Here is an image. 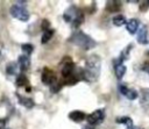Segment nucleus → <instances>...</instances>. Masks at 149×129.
Returning <instances> with one entry per match:
<instances>
[{
	"label": "nucleus",
	"instance_id": "f257e3e1",
	"mask_svg": "<svg viewBox=\"0 0 149 129\" xmlns=\"http://www.w3.org/2000/svg\"><path fill=\"white\" fill-rule=\"evenodd\" d=\"M100 69H101V59L97 55H92L86 59L85 67L81 72L83 79L86 81L93 83L99 78L100 74Z\"/></svg>",
	"mask_w": 149,
	"mask_h": 129
},
{
	"label": "nucleus",
	"instance_id": "f03ea898",
	"mask_svg": "<svg viewBox=\"0 0 149 129\" xmlns=\"http://www.w3.org/2000/svg\"><path fill=\"white\" fill-rule=\"evenodd\" d=\"M70 42H72L73 44L78 45L79 48H81L84 50H90V49L95 46V41L92 40L88 35H86L83 31L73 33L71 35V37H70Z\"/></svg>",
	"mask_w": 149,
	"mask_h": 129
},
{
	"label": "nucleus",
	"instance_id": "7ed1b4c3",
	"mask_svg": "<svg viewBox=\"0 0 149 129\" xmlns=\"http://www.w3.org/2000/svg\"><path fill=\"white\" fill-rule=\"evenodd\" d=\"M63 19H64V21L72 23L73 27H78L79 24L83 23L84 15L78 8H76L74 6H71L65 10V13L63 15Z\"/></svg>",
	"mask_w": 149,
	"mask_h": 129
},
{
	"label": "nucleus",
	"instance_id": "20e7f679",
	"mask_svg": "<svg viewBox=\"0 0 149 129\" xmlns=\"http://www.w3.org/2000/svg\"><path fill=\"white\" fill-rule=\"evenodd\" d=\"M24 1H19L16 2V5H13L9 9L12 16H14L15 19L20 20V21H28L29 20V13L27 10V8L22 5H24Z\"/></svg>",
	"mask_w": 149,
	"mask_h": 129
},
{
	"label": "nucleus",
	"instance_id": "39448f33",
	"mask_svg": "<svg viewBox=\"0 0 149 129\" xmlns=\"http://www.w3.org/2000/svg\"><path fill=\"white\" fill-rule=\"evenodd\" d=\"M105 119V112L104 109H97L94 110L93 113H91L90 115H87L86 120L88 122L90 126H97V124H100Z\"/></svg>",
	"mask_w": 149,
	"mask_h": 129
},
{
	"label": "nucleus",
	"instance_id": "423d86ee",
	"mask_svg": "<svg viewBox=\"0 0 149 129\" xmlns=\"http://www.w3.org/2000/svg\"><path fill=\"white\" fill-rule=\"evenodd\" d=\"M42 81H43L44 85L51 86L54 83L57 81V77H56V74H55L51 70L44 69V70H43V73H42Z\"/></svg>",
	"mask_w": 149,
	"mask_h": 129
},
{
	"label": "nucleus",
	"instance_id": "0eeeda50",
	"mask_svg": "<svg viewBox=\"0 0 149 129\" xmlns=\"http://www.w3.org/2000/svg\"><path fill=\"white\" fill-rule=\"evenodd\" d=\"M136 40L140 44H143V45L148 44V27L147 26H142L140 28V30L137 31Z\"/></svg>",
	"mask_w": 149,
	"mask_h": 129
},
{
	"label": "nucleus",
	"instance_id": "6e6552de",
	"mask_svg": "<svg viewBox=\"0 0 149 129\" xmlns=\"http://www.w3.org/2000/svg\"><path fill=\"white\" fill-rule=\"evenodd\" d=\"M62 74L65 79H69L74 76V64L72 62L64 63V66L62 67Z\"/></svg>",
	"mask_w": 149,
	"mask_h": 129
},
{
	"label": "nucleus",
	"instance_id": "1a4fd4ad",
	"mask_svg": "<svg viewBox=\"0 0 149 129\" xmlns=\"http://www.w3.org/2000/svg\"><path fill=\"white\" fill-rule=\"evenodd\" d=\"M17 65H19V67H20L21 71L28 70L29 66H30V59H29V57H28L27 55L20 56L19 59H17Z\"/></svg>",
	"mask_w": 149,
	"mask_h": 129
},
{
	"label": "nucleus",
	"instance_id": "9d476101",
	"mask_svg": "<svg viewBox=\"0 0 149 129\" xmlns=\"http://www.w3.org/2000/svg\"><path fill=\"white\" fill-rule=\"evenodd\" d=\"M16 96H17V101H19V103H21L23 107H26V108H33L34 107V101H33V99H30V98H26V96H23V95H21V94H19V93H16Z\"/></svg>",
	"mask_w": 149,
	"mask_h": 129
},
{
	"label": "nucleus",
	"instance_id": "9b49d317",
	"mask_svg": "<svg viewBox=\"0 0 149 129\" xmlns=\"http://www.w3.org/2000/svg\"><path fill=\"white\" fill-rule=\"evenodd\" d=\"M139 26H140V22H139V20H136V19H130V20H128L127 23H126V28H127V30H128L130 34H135V33L139 30Z\"/></svg>",
	"mask_w": 149,
	"mask_h": 129
},
{
	"label": "nucleus",
	"instance_id": "f8f14e48",
	"mask_svg": "<svg viewBox=\"0 0 149 129\" xmlns=\"http://www.w3.org/2000/svg\"><path fill=\"white\" fill-rule=\"evenodd\" d=\"M85 117H87V116L85 115V113H83L80 110H73L69 114V119H71L74 122H81Z\"/></svg>",
	"mask_w": 149,
	"mask_h": 129
},
{
	"label": "nucleus",
	"instance_id": "ddd939ff",
	"mask_svg": "<svg viewBox=\"0 0 149 129\" xmlns=\"http://www.w3.org/2000/svg\"><path fill=\"white\" fill-rule=\"evenodd\" d=\"M115 65V76L118 79H122L123 76L126 74V71H127V67L123 65V64H114Z\"/></svg>",
	"mask_w": 149,
	"mask_h": 129
},
{
	"label": "nucleus",
	"instance_id": "4468645a",
	"mask_svg": "<svg viewBox=\"0 0 149 129\" xmlns=\"http://www.w3.org/2000/svg\"><path fill=\"white\" fill-rule=\"evenodd\" d=\"M115 121H116L118 123H123V124H126L127 129H135L134 126H133V121H132V119L128 117V116H121V117H118Z\"/></svg>",
	"mask_w": 149,
	"mask_h": 129
},
{
	"label": "nucleus",
	"instance_id": "2eb2a0df",
	"mask_svg": "<svg viewBox=\"0 0 149 129\" xmlns=\"http://www.w3.org/2000/svg\"><path fill=\"white\" fill-rule=\"evenodd\" d=\"M112 22H113V24L116 26V27H121V26H123V24L127 23L126 17H125L123 15H115V16L113 17Z\"/></svg>",
	"mask_w": 149,
	"mask_h": 129
},
{
	"label": "nucleus",
	"instance_id": "dca6fc26",
	"mask_svg": "<svg viewBox=\"0 0 149 129\" xmlns=\"http://www.w3.org/2000/svg\"><path fill=\"white\" fill-rule=\"evenodd\" d=\"M19 65H17V63H14V62H12V63H9L8 65H7V67H6V72H7V74H9V76H12V74H15L17 71H19Z\"/></svg>",
	"mask_w": 149,
	"mask_h": 129
},
{
	"label": "nucleus",
	"instance_id": "f3484780",
	"mask_svg": "<svg viewBox=\"0 0 149 129\" xmlns=\"http://www.w3.org/2000/svg\"><path fill=\"white\" fill-rule=\"evenodd\" d=\"M141 105L143 107L149 106V89H143L142 95H141Z\"/></svg>",
	"mask_w": 149,
	"mask_h": 129
},
{
	"label": "nucleus",
	"instance_id": "a211bd4d",
	"mask_svg": "<svg viewBox=\"0 0 149 129\" xmlns=\"http://www.w3.org/2000/svg\"><path fill=\"white\" fill-rule=\"evenodd\" d=\"M54 33H55V31H54L52 29H48V30H45V31L43 33V35H42V43H47V42H49L50 38L52 37Z\"/></svg>",
	"mask_w": 149,
	"mask_h": 129
},
{
	"label": "nucleus",
	"instance_id": "6ab92c4d",
	"mask_svg": "<svg viewBox=\"0 0 149 129\" xmlns=\"http://www.w3.org/2000/svg\"><path fill=\"white\" fill-rule=\"evenodd\" d=\"M27 83H28V79H27V77H26L24 74H19V76H17V78H16V85H17L19 87L27 85Z\"/></svg>",
	"mask_w": 149,
	"mask_h": 129
},
{
	"label": "nucleus",
	"instance_id": "aec40b11",
	"mask_svg": "<svg viewBox=\"0 0 149 129\" xmlns=\"http://www.w3.org/2000/svg\"><path fill=\"white\" fill-rule=\"evenodd\" d=\"M21 49H22V51L28 56V55H30L31 52H33V50H34V46L31 45V44H29V43H26V44H22V46H21Z\"/></svg>",
	"mask_w": 149,
	"mask_h": 129
},
{
	"label": "nucleus",
	"instance_id": "412c9836",
	"mask_svg": "<svg viewBox=\"0 0 149 129\" xmlns=\"http://www.w3.org/2000/svg\"><path fill=\"white\" fill-rule=\"evenodd\" d=\"M126 96H127L129 100H135V99L137 98V92H136L135 89H128Z\"/></svg>",
	"mask_w": 149,
	"mask_h": 129
},
{
	"label": "nucleus",
	"instance_id": "4be33fe9",
	"mask_svg": "<svg viewBox=\"0 0 149 129\" xmlns=\"http://www.w3.org/2000/svg\"><path fill=\"white\" fill-rule=\"evenodd\" d=\"M61 87H62V85H61L58 81H56V83H54V84L50 86V91H51L52 93H57V92L61 89Z\"/></svg>",
	"mask_w": 149,
	"mask_h": 129
},
{
	"label": "nucleus",
	"instance_id": "5701e85b",
	"mask_svg": "<svg viewBox=\"0 0 149 129\" xmlns=\"http://www.w3.org/2000/svg\"><path fill=\"white\" fill-rule=\"evenodd\" d=\"M119 89H120V92H121V93H122L123 95H126L129 88H128L127 86H125V85H120V86H119Z\"/></svg>",
	"mask_w": 149,
	"mask_h": 129
},
{
	"label": "nucleus",
	"instance_id": "b1692460",
	"mask_svg": "<svg viewBox=\"0 0 149 129\" xmlns=\"http://www.w3.org/2000/svg\"><path fill=\"white\" fill-rule=\"evenodd\" d=\"M49 21L48 20H43V22H42V29L45 31V30H48L49 29Z\"/></svg>",
	"mask_w": 149,
	"mask_h": 129
},
{
	"label": "nucleus",
	"instance_id": "393cba45",
	"mask_svg": "<svg viewBox=\"0 0 149 129\" xmlns=\"http://www.w3.org/2000/svg\"><path fill=\"white\" fill-rule=\"evenodd\" d=\"M142 70L149 74V62H144V63L142 64Z\"/></svg>",
	"mask_w": 149,
	"mask_h": 129
},
{
	"label": "nucleus",
	"instance_id": "a878e982",
	"mask_svg": "<svg viewBox=\"0 0 149 129\" xmlns=\"http://www.w3.org/2000/svg\"><path fill=\"white\" fill-rule=\"evenodd\" d=\"M5 124H6V121L5 120H0V129H3Z\"/></svg>",
	"mask_w": 149,
	"mask_h": 129
},
{
	"label": "nucleus",
	"instance_id": "bb28decb",
	"mask_svg": "<svg viewBox=\"0 0 149 129\" xmlns=\"http://www.w3.org/2000/svg\"><path fill=\"white\" fill-rule=\"evenodd\" d=\"M83 129H94V128H93V126H90V124H87V126H85Z\"/></svg>",
	"mask_w": 149,
	"mask_h": 129
},
{
	"label": "nucleus",
	"instance_id": "cd10ccee",
	"mask_svg": "<svg viewBox=\"0 0 149 129\" xmlns=\"http://www.w3.org/2000/svg\"><path fill=\"white\" fill-rule=\"evenodd\" d=\"M2 48H3V45H2V43L0 42V56H1V53H2Z\"/></svg>",
	"mask_w": 149,
	"mask_h": 129
},
{
	"label": "nucleus",
	"instance_id": "c85d7f7f",
	"mask_svg": "<svg viewBox=\"0 0 149 129\" xmlns=\"http://www.w3.org/2000/svg\"><path fill=\"white\" fill-rule=\"evenodd\" d=\"M135 129H140V128H135Z\"/></svg>",
	"mask_w": 149,
	"mask_h": 129
}]
</instances>
